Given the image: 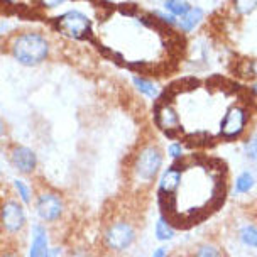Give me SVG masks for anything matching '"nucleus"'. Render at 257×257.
I'll use <instances>...</instances> for the list:
<instances>
[{
  "label": "nucleus",
  "mask_w": 257,
  "mask_h": 257,
  "mask_svg": "<svg viewBox=\"0 0 257 257\" xmlns=\"http://www.w3.org/2000/svg\"><path fill=\"white\" fill-rule=\"evenodd\" d=\"M166 255H168L166 247H159V249H156V250H154V254L151 255V257H166Z\"/></svg>",
  "instance_id": "nucleus-24"
},
{
  "label": "nucleus",
  "mask_w": 257,
  "mask_h": 257,
  "mask_svg": "<svg viewBox=\"0 0 257 257\" xmlns=\"http://www.w3.org/2000/svg\"><path fill=\"white\" fill-rule=\"evenodd\" d=\"M49 249L51 247H49V238L44 225H34L32 227V238L27 257H49Z\"/></svg>",
  "instance_id": "nucleus-10"
},
{
  "label": "nucleus",
  "mask_w": 257,
  "mask_h": 257,
  "mask_svg": "<svg viewBox=\"0 0 257 257\" xmlns=\"http://www.w3.org/2000/svg\"><path fill=\"white\" fill-rule=\"evenodd\" d=\"M0 257H21L19 254H17L14 249H9V250H2L0 252Z\"/></svg>",
  "instance_id": "nucleus-26"
},
{
  "label": "nucleus",
  "mask_w": 257,
  "mask_h": 257,
  "mask_svg": "<svg viewBox=\"0 0 257 257\" xmlns=\"http://www.w3.org/2000/svg\"><path fill=\"white\" fill-rule=\"evenodd\" d=\"M6 136H7V125H6V122H4V118L0 117V141Z\"/></svg>",
  "instance_id": "nucleus-25"
},
{
  "label": "nucleus",
  "mask_w": 257,
  "mask_h": 257,
  "mask_svg": "<svg viewBox=\"0 0 257 257\" xmlns=\"http://www.w3.org/2000/svg\"><path fill=\"white\" fill-rule=\"evenodd\" d=\"M195 257H222V254H220V250L213 245H201L198 247V250H196Z\"/></svg>",
  "instance_id": "nucleus-20"
},
{
  "label": "nucleus",
  "mask_w": 257,
  "mask_h": 257,
  "mask_svg": "<svg viewBox=\"0 0 257 257\" xmlns=\"http://www.w3.org/2000/svg\"><path fill=\"white\" fill-rule=\"evenodd\" d=\"M24 206L14 198L4 200L2 205H0V227H2V230L6 233H11V235H16L24 228Z\"/></svg>",
  "instance_id": "nucleus-4"
},
{
  "label": "nucleus",
  "mask_w": 257,
  "mask_h": 257,
  "mask_svg": "<svg viewBox=\"0 0 257 257\" xmlns=\"http://www.w3.org/2000/svg\"><path fill=\"white\" fill-rule=\"evenodd\" d=\"M245 154L249 156L250 159L257 161V137H252L245 144Z\"/></svg>",
  "instance_id": "nucleus-21"
},
{
  "label": "nucleus",
  "mask_w": 257,
  "mask_h": 257,
  "mask_svg": "<svg viewBox=\"0 0 257 257\" xmlns=\"http://www.w3.org/2000/svg\"><path fill=\"white\" fill-rule=\"evenodd\" d=\"M164 7L168 9L173 17H183L191 9L190 4L185 2V0H168V2L164 4Z\"/></svg>",
  "instance_id": "nucleus-15"
},
{
  "label": "nucleus",
  "mask_w": 257,
  "mask_h": 257,
  "mask_svg": "<svg viewBox=\"0 0 257 257\" xmlns=\"http://www.w3.org/2000/svg\"><path fill=\"white\" fill-rule=\"evenodd\" d=\"M169 156H171L173 159H181V156H183V148H181V144H171L169 146Z\"/></svg>",
  "instance_id": "nucleus-22"
},
{
  "label": "nucleus",
  "mask_w": 257,
  "mask_h": 257,
  "mask_svg": "<svg viewBox=\"0 0 257 257\" xmlns=\"http://www.w3.org/2000/svg\"><path fill=\"white\" fill-rule=\"evenodd\" d=\"M14 188H16L17 195H19V198L22 200V203H31V188L27 186V183H24L22 180H14Z\"/></svg>",
  "instance_id": "nucleus-17"
},
{
  "label": "nucleus",
  "mask_w": 257,
  "mask_h": 257,
  "mask_svg": "<svg viewBox=\"0 0 257 257\" xmlns=\"http://www.w3.org/2000/svg\"><path fill=\"white\" fill-rule=\"evenodd\" d=\"M11 164L22 174H32L38 168V156L26 146H14L11 149Z\"/></svg>",
  "instance_id": "nucleus-9"
},
{
  "label": "nucleus",
  "mask_w": 257,
  "mask_h": 257,
  "mask_svg": "<svg viewBox=\"0 0 257 257\" xmlns=\"http://www.w3.org/2000/svg\"><path fill=\"white\" fill-rule=\"evenodd\" d=\"M11 54L24 66H38L49 56V41L36 31L19 32L11 41Z\"/></svg>",
  "instance_id": "nucleus-1"
},
{
  "label": "nucleus",
  "mask_w": 257,
  "mask_h": 257,
  "mask_svg": "<svg viewBox=\"0 0 257 257\" xmlns=\"http://www.w3.org/2000/svg\"><path fill=\"white\" fill-rule=\"evenodd\" d=\"M240 238L245 245L257 247V228L255 227H244L240 232Z\"/></svg>",
  "instance_id": "nucleus-18"
},
{
  "label": "nucleus",
  "mask_w": 257,
  "mask_h": 257,
  "mask_svg": "<svg viewBox=\"0 0 257 257\" xmlns=\"http://www.w3.org/2000/svg\"><path fill=\"white\" fill-rule=\"evenodd\" d=\"M132 81H134L136 88L139 90L142 95H146V96H156V95H158V88H156V85L149 80V78L134 76V80H132Z\"/></svg>",
  "instance_id": "nucleus-14"
},
{
  "label": "nucleus",
  "mask_w": 257,
  "mask_h": 257,
  "mask_svg": "<svg viewBox=\"0 0 257 257\" xmlns=\"http://www.w3.org/2000/svg\"><path fill=\"white\" fill-rule=\"evenodd\" d=\"M64 2H70V0H41V4H43L44 7L48 9H54V7H59L61 4Z\"/></svg>",
  "instance_id": "nucleus-23"
},
{
  "label": "nucleus",
  "mask_w": 257,
  "mask_h": 257,
  "mask_svg": "<svg viewBox=\"0 0 257 257\" xmlns=\"http://www.w3.org/2000/svg\"><path fill=\"white\" fill-rule=\"evenodd\" d=\"M156 237L161 242H166L174 237V227L168 222V218L161 217L158 220V223H156Z\"/></svg>",
  "instance_id": "nucleus-13"
},
{
  "label": "nucleus",
  "mask_w": 257,
  "mask_h": 257,
  "mask_svg": "<svg viewBox=\"0 0 257 257\" xmlns=\"http://www.w3.org/2000/svg\"><path fill=\"white\" fill-rule=\"evenodd\" d=\"M247 123V110L240 105H235V107L228 108L227 113H225L222 125H220V134H222L225 139H235L242 134V131L245 128Z\"/></svg>",
  "instance_id": "nucleus-8"
},
{
  "label": "nucleus",
  "mask_w": 257,
  "mask_h": 257,
  "mask_svg": "<svg viewBox=\"0 0 257 257\" xmlns=\"http://www.w3.org/2000/svg\"><path fill=\"white\" fill-rule=\"evenodd\" d=\"M181 178H183V166L181 164L166 169L159 180L161 196H174V193H176V190L181 185Z\"/></svg>",
  "instance_id": "nucleus-11"
},
{
  "label": "nucleus",
  "mask_w": 257,
  "mask_h": 257,
  "mask_svg": "<svg viewBox=\"0 0 257 257\" xmlns=\"http://www.w3.org/2000/svg\"><path fill=\"white\" fill-rule=\"evenodd\" d=\"M254 186V176L250 173H242L240 176L237 178V183H235V190L237 193H245L249 191L250 188Z\"/></svg>",
  "instance_id": "nucleus-16"
},
{
  "label": "nucleus",
  "mask_w": 257,
  "mask_h": 257,
  "mask_svg": "<svg viewBox=\"0 0 257 257\" xmlns=\"http://www.w3.org/2000/svg\"><path fill=\"white\" fill-rule=\"evenodd\" d=\"M36 213L46 223L58 222L64 213V203L61 196L53 191L41 193L38 200H36Z\"/></svg>",
  "instance_id": "nucleus-6"
},
{
  "label": "nucleus",
  "mask_w": 257,
  "mask_h": 257,
  "mask_svg": "<svg viewBox=\"0 0 257 257\" xmlns=\"http://www.w3.org/2000/svg\"><path fill=\"white\" fill-rule=\"evenodd\" d=\"M163 166V153L158 146H146L136 156L134 173L139 181H153Z\"/></svg>",
  "instance_id": "nucleus-3"
},
{
  "label": "nucleus",
  "mask_w": 257,
  "mask_h": 257,
  "mask_svg": "<svg viewBox=\"0 0 257 257\" xmlns=\"http://www.w3.org/2000/svg\"><path fill=\"white\" fill-rule=\"evenodd\" d=\"M136 238V230L128 222L118 220L110 223L103 232V242L112 250H125L132 245Z\"/></svg>",
  "instance_id": "nucleus-5"
},
{
  "label": "nucleus",
  "mask_w": 257,
  "mask_h": 257,
  "mask_svg": "<svg viewBox=\"0 0 257 257\" xmlns=\"http://www.w3.org/2000/svg\"><path fill=\"white\" fill-rule=\"evenodd\" d=\"M235 9L238 14H250L257 9V0H235Z\"/></svg>",
  "instance_id": "nucleus-19"
},
{
  "label": "nucleus",
  "mask_w": 257,
  "mask_h": 257,
  "mask_svg": "<svg viewBox=\"0 0 257 257\" xmlns=\"http://www.w3.org/2000/svg\"><path fill=\"white\" fill-rule=\"evenodd\" d=\"M154 118L161 131H163L164 134H168L169 137L176 136L178 132L181 131L180 115H178V112L174 110V107L168 100H161V102L156 105Z\"/></svg>",
  "instance_id": "nucleus-7"
},
{
  "label": "nucleus",
  "mask_w": 257,
  "mask_h": 257,
  "mask_svg": "<svg viewBox=\"0 0 257 257\" xmlns=\"http://www.w3.org/2000/svg\"><path fill=\"white\" fill-rule=\"evenodd\" d=\"M0 176H2V168H0Z\"/></svg>",
  "instance_id": "nucleus-28"
},
{
  "label": "nucleus",
  "mask_w": 257,
  "mask_h": 257,
  "mask_svg": "<svg viewBox=\"0 0 257 257\" xmlns=\"http://www.w3.org/2000/svg\"><path fill=\"white\" fill-rule=\"evenodd\" d=\"M54 27L64 36L76 41H93V24L85 14L78 11L64 12L54 19Z\"/></svg>",
  "instance_id": "nucleus-2"
},
{
  "label": "nucleus",
  "mask_w": 257,
  "mask_h": 257,
  "mask_svg": "<svg viewBox=\"0 0 257 257\" xmlns=\"http://www.w3.org/2000/svg\"><path fill=\"white\" fill-rule=\"evenodd\" d=\"M252 90H254V93H255V95H257V83H255V85H254V86H252Z\"/></svg>",
  "instance_id": "nucleus-27"
},
{
  "label": "nucleus",
  "mask_w": 257,
  "mask_h": 257,
  "mask_svg": "<svg viewBox=\"0 0 257 257\" xmlns=\"http://www.w3.org/2000/svg\"><path fill=\"white\" fill-rule=\"evenodd\" d=\"M203 19V11L198 7H195V9H190L185 16L180 19V27L183 31H193L196 26L200 24V21Z\"/></svg>",
  "instance_id": "nucleus-12"
}]
</instances>
